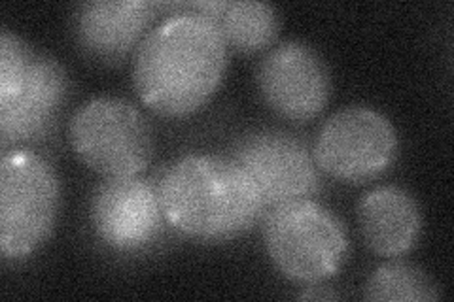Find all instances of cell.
I'll list each match as a JSON object with an SVG mask.
<instances>
[{
	"label": "cell",
	"mask_w": 454,
	"mask_h": 302,
	"mask_svg": "<svg viewBox=\"0 0 454 302\" xmlns=\"http://www.w3.org/2000/svg\"><path fill=\"white\" fill-rule=\"evenodd\" d=\"M227 44L218 25L197 12H176L140 42L133 85L152 112L184 118L201 110L222 83Z\"/></svg>",
	"instance_id": "1"
},
{
	"label": "cell",
	"mask_w": 454,
	"mask_h": 302,
	"mask_svg": "<svg viewBox=\"0 0 454 302\" xmlns=\"http://www.w3.org/2000/svg\"><path fill=\"white\" fill-rule=\"evenodd\" d=\"M33 50L10 31L0 33V103L21 89Z\"/></svg>",
	"instance_id": "15"
},
{
	"label": "cell",
	"mask_w": 454,
	"mask_h": 302,
	"mask_svg": "<svg viewBox=\"0 0 454 302\" xmlns=\"http://www.w3.org/2000/svg\"><path fill=\"white\" fill-rule=\"evenodd\" d=\"M155 3L91 0L76 10L74 33L85 53L101 61H121L150 33Z\"/></svg>",
	"instance_id": "11"
},
{
	"label": "cell",
	"mask_w": 454,
	"mask_h": 302,
	"mask_svg": "<svg viewBox=\"0 0 454 302\" xmlns=\"http://www.w3.org/2000/svg\"><path fill=\"white\" fill-rule=\"evenodd\" d=\"M358 223L367 248L380 257L409 253L422 233L419 203L397 185L369 191L358 205Z\"/></svg>",
	"instance_id": "12"
},
{
	"label": "cell",
	"mask_w": 454,
	"mask_h": 302,
	"mask_svg": "<svg viewBox=\"0 0 454 302\" xmlns=\"http://www.w3.org/2000/svg\"><path fill=\"white\" fill-rule=\"evenodd\" d=\"M263 244L282 276L309 285L337 276L348 252L343 223L310 198L273 206L265 218Z\"/></svg>",
	"instance_id": "3"
},
{
	"label": "cell",
	"mask_w": 454,
	"mask_h": 302,
	"mask_svg": "<svg viewBox=\"0 0 454 302\" xmlns=\"http://www.w3.org/2000/svg\"><path fill=\"white\" fill-rule=\"evenodd\" d=\"M68 140L78 159L105 180L133 178L153 155L146 118L116 97H98L80 106L68 123Z\"/></svg>",
	"instance_id": "4"
},
{
	"label": "cell",
	"mask_w": 454,
	"mask_h": 302,
	"mask_svg": "<svg viewBox=\"0 0 454 302\" xmlns=\"http://www.w3.org/2000/svg\"><path fill=\"white\" fill-rule=\"evenodd\" d=\"M231 159L247 172L265 206L309 198L320 190L315 157L288 133L255 131L237 143Z\"/></svg>",
	"instance_id": "7"
},
{
	"label": "cell",
	"mask_w": 454,
	"mask_h": 302,
	"mask_svg": "<svg viewBox=\"0 0 454 302\" xmlns=\"http://www.w3.org/2000/svg\"><path fill=\"white\" fill-rule=\"evenodd\" d=\"M258 88L267 106L290 121H310L332 93L330 70L305 42L290 40L269 51L258 68Z\"/></svg>",
	"instance_id": "8"
},
{
	"label": "cell",
	"mask_w": 454,
	"mask_h": 302,
	"mask_svg": "<svg viewBox=\"0 0 454 302\" xmlns=\"http://www.w3.org/2000/svg\"><path fill=\"white\" fill-rule=\"evenodd\" d=\"M400 140L388 118L367 106H348L325 121L312 157L320 172L345 183H367L394 165Z\"/></svg>",
	"instance_id": "6"
},
{
	"label": "cell",
	"mask_w": 454,
	"mask_h": 302,
	"mask_svg": "<svg viewBox=\"0 0 454 302\" xmlns=\"http://www.w3.org/2000/svg\"><path fill=\"white\" fill-rule=\"evenodd\" d=\"M364 298L379 302H430L442 298V291L428 272L411 263L390 261L373 270L365 283Z\"/></svg>",
	"instance_id": "14"
},
{
	"label": "cell",
	"mask_w": 454,
	"mask_h": 302,
	"mask_svg": "<svg viewBox=\"0 0 454 302\" xmlns=\"http://www.w3.org/2000/svg\"><path fill=\"white\" fill-rule=\"evenodd\" d=\"M160 193L146 180L108 178L91 200V223L108 248L131 253L146 248L163 227Z\"/></svg>",
	"instance_id": "9"
},
{
	"label": "cell",
	"mask_w": 454,
	"mask_h": 302,
	"mask_svg": "<svg viewBox=\"0 0 454 302\" xmlns=\"http://www.w3.org/2000/svg\"><path fill=\"white\" fill-rule=\"evenodd\" d=\"M335 297H337L335 293H322L320 290L315 293H310V291L301 293V298H335Z\"/></svg>",
	"instance_id": "16"
},
{
	"label": "cell",
	"mask_w": 454,
	"mask_h": 302,
	"mask_svg": "<svg viewBox=\"0 0 454 302\" xmlns=\"http://www.w3.org/2000/svg\"><path fill=\"white\" fill-rule=\"evenodd\" d=\"M67 97V74L55 59L31 53L21 89L0 103V140L12 143L33 142L46 136Z\"/></svg>",
	"instance_id": "10"
},
{
	"label": "cell",
	"mask_w": 454,
	"mask_h": 302,
	"mask_svg": "<svg viewBox=\"0 0 454 302\" xmlns=\"http://www.w3.org/2000/svg\"><path fill=\"white\" fill-rule=\"evenodd\" d=\"M59 182L44 157L31 150L10 151L0 161V250L6 259L35 253L50 236Z\"/></svg>",
	"instance_id": "5"
},
{
	"label": "cell",
	"mask_w": 454,
	"mask_h": 302,
	"mask_svg": "<svg viewBox=\"0 0 454 302\" xmlns=\"http://www.w3.org/2000/svg\"><path fill=\"white\" fill-rule=\"evenodd\" d=\"M167 10L197 12L218 25L227 48L237 53L254 55L271 48L280 33V18L271 4L265 3H230V0H208V3L158 4Z\"/></svg>",
	"instance_id": "13"
},
{
	"label": "cell",
	"mask_w": 454,
	"mask_h": 302,
	"mask_svg": "<svg viewBox=\"0 0 454 302\" xmlns=\"http://www.w3.org/2000/svg\"><path fill=\"white\" fill-rule=\"evenodd\" d=\"M158 193L167 223L203 242L250 231L267 208L247 172L216 155L182 157L163 174Z\"/></svg>",
	"instance_id": "2"
}]
</instances>
